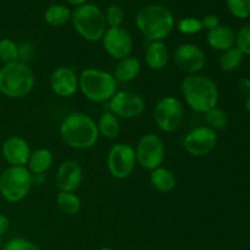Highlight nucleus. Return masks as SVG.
<instances>
[{
  "instance_id": "obj_1",
  "label": "nucleus",
  "mask_w": 250,
  "mask_h": 250,
  "mask_svg": "<svg viewBox=\"0 0 250 250\" xmlns=\"http://www.w3.org/2000/svg\"><path fill=\"white\" fill-rule=\"evenodd\" d=\"M60 136L66 146L77 150L90 149L99 139L97 122L84 112H71L60 125Z\"/></svg>"
},
{
  "instance_id": "obj_2",
  "label": "nucleus",
  "mask_w": 250,
  "mask_h": 250,
  "mask_svg": "<svg viewBox=\"0 0 250 250\" xmlns=\"http://www.w3.org/2000/svg\"><path fill=\"white\" fill-rule=\"evenodd\" d=\"M181 93L186 103L195 112L205 114L217 106L219 103V87L208 76L188 75L181 83Z\"/></svg>"
},
{
  "instance_id": "obj_3",
  "label": "nucleus",
  "mask_w": 250,
  "mask_h": 250,
  "mask_svg": "<svg viewBox=\"0 0 250 250\" xmlns=\"http://www.w3.org/2000/svg\"><path fill=\"white\" fill-rule=\"evenodd\" d=\"M136 26L148 41L163 42L172 32L175 19L166 6L150 4L139 10L136 16Z\"/></svg>"
},
{
  "instance_id": "obj_4",
  "label": "nucleus",
  "mask_w": 250,
  "mask_h": 250,
  "mask_svg": "<svg viewBox=\"0 0 250 250\" xmlns=\"http://www.w3.org/2000/svg\"><path fill=\"white\" fill-rule=\"evenodd\" d=\"M78 88L89 102L104 104L117 92V81L107 71L90 67L78 76Z\"/></svg>"
},
{
  "instance_id": "obj_5",
  "label": "nucleus",
  "mask_w": 250,
  "mask_h": 250,
  "mask_svg": "<svg viewBox=\"0 0 250 250\" xmlns=\"http://www.w3.org/2000/svg\"><path fill=\"white\" fill-rule=\"evenodd\" d=\"M34 87V75L22 61L7 63L0 68V93L11 99L24 98Z\"/></svg>"
},
{
  "instance_id": "obj_6",
  "label": "nucleus",
  "mask_w": 250,
  "mask_h": 250,
  "mask_svg": "<svg viewBox=\"0 0 250 250\" xmlns=\"http://www.w3.org/2000/svg\"><path fill=\"white\" fill-rule=\"evenodd\" d=\"M71 21L77 33L88 42L102 41L106 31L104 12L94 4L85 2L76 7L71 15Z\"/></svg>"
},
{
  "instance_id": "obj_7",
  "label": "nucleus",
  "mask_w": 250,
  "mask_h": 250,
  "mask_svg": "<svg viewBox=\"0 0 250 250\" xmlns=\"http://www.w3.org/2000/svg\"><path fill=\"white\" fill-rule=\"evenodd\" d=\"M33 182L27 166H9L0 175V194L7 202L19 203L28 195Z\"/></svg>"
},
{
  "instance_id": "obj_8",
  "label": "nucleus",
  "mask_w": 250,
  "mask_h": 250,
  "mask_svg": "<svg viewBox=\"0 0 250 250\" xmlns=\"http://www.w3.org/2000/svg\"><path fill=\"white\" fill-rule=\"evenodd\" d=\"M185 119L183 105L177 98L164 97L154 107V121L159 129L165 133L177 131Z\"/></svg>"
},
{
  "instance_id": "obj_9",
  "label": "nucleus",
  "mask_w": 250,
  "mask_h": 250,
  "mask_svg": "<svg viewBox=\"0 0 250 250\" xmlns=\"http://www.w3.org/2000/svg\"><path fill=\"white\" fill-rule=\"evenodd\" d=\"M137 164L143 168L153 171L160 167L165 159L163 139L154 133H146L138 141L136 146Z\"/></svg>"
},
{
  "instance_id": "obj_10",
  "label": "nucleus",
  "mask_w": 250,
  "mask_h": 250,
  "mask_svg": "<svg viewBox=\"0 0 250 250\" xmlns=\"http://www.w3.org/2000/svg\"><path fill=\"white\" fill-rule=\"evenodd\" d=\"M137 165L136 150L126 143H117L107 154V170L112 177L125 180L133 173Z\"/></svg>"
},
{
  "instance_id": "obj_11",
  "label": "nucleus",
  "mask_w": 250,
  "mask_h": 250,
  "mask_svg": "<svg viewBox=\"0 0 250 250\" xmlns=\"http://www.w3.org/2000/svg\"><path fill=\"white\" fill-rule=\"evenodd\" d=\"M107 110L121 119H137L146 110V102L137 93L129 90H119L107 102Z\"/></svg>"
},
{
  "instance_id": "obj_12",
  "label": "nucleus",
  "mask_w": 250,
  "mask_h": 250,
  "mask_svg": "<svg viewBox=\"0 0 250 250\" xmlns=\"http://www.w3.org/2000/svg\"><path fill=\"white\" fill-rule=\"evenodd\" d=\"M104 50L110 58L120 61L131 56L133 39L129 32L122 27H109L102 38Z\"/></svg>"
},
{
  "instance_id": "obj_13",
  "label": "nucleus",
  "mask_w": 250,
  "mask_h": 250,
  "mask_svg": "<svg viewBox=\"0 0 250 250\" xmlns=\"http://www.w3.org/2000/svg\"><path fill=\"white\" fill-rule=\"evenodd\" d=\"M217 144V132L208 126L197 127L183 138V148L189 155L200 158L211 153Z\"/></svg>"
},
{
  "instance_id": "obj_14",
  "label": "nucleus",
  "mask_w": 250,
  "mask_h": 250,
  "mask_svg": "<svg viewBox=\"0 0 250 250\" xmlns=\"http://www.w3.org/2000/svg\"><path fill=\"white\" fill-rule=\"evenodd\" d=\"M173 60L177 67L187 75H197L204 68L207 58L200 46L193 43H183L176 48Z\"/></svg>"
},
{
  "instance_id": "obj_15",
  "label": "nucleus",
  "mask_w": 250,
  "mask_h": 250,
  "mask_svg": "<svg viewBox=\"0 0 250 250\" xmlns=\"http://www.w3.org/2000/svg\"><path fill=\"white\" fill-rule=\"evenodd\" d=\"M50 88L58 97L71 98L78 89V76L71 67L60 66L51 73Z\"/></svg>"
},
{
  "instance_id": "obj_16",
  "label": "nucleus",
  "mask_w": 250,
  "mask_h": 250,
  "mask_svg": "<svg viewBox=\"0 0 250 250\" xmlns=\"http://www.w3.org/2000/svg\"><path fill=\"white\" fill-rule=\"evenodd\" d=\"M1 153L10 166H26L32 150L26 139L20 136H11L2 144Z\"/></svg>"
},
{
  "instance_id": "obj_17",
  "label": "nucleus",
  "mask_w": 250,
  "mask_h": 250,
  "mask_svg": "<svg viewBox=\"0 0 250 250\" xmlns=\"http://www.w3.org/2000/svg\"><path fill=\"white\" fill-rule=\"evenodd\" d=\"M56 186L60 192H75L83 181V171L80 164L67 160L56 171Z\"/></svg>"
},
{
  "instance_id": "obj_18",
  "label": "nucleus",
  "mask_w": 250,
  "mask_h": 250,
  "mask_svg": "<svg viewBox=\"0 0 250 250\" xmlns=\"http://www.w3.org/2000/svg\"><path fill=\"white\" fill-rule=\"evenodd\" d=\"M207 41L208 44L212 49L224 53V51L234 46V44H236V34L229 27L220 24L216 28L208 31Z\"/></svg>"
},
{
  "instance_id": "obj_19",
  "label": "nucleus",
  "mask_w": 250,
  "mask_h": 250,
  "mask_svg": "<svg viewBox=\"0 0 250 250\" xmlns=\"http://www.w3.org/2000/svg\"><path fill=\"white\" fill-rule=\"evenodd\" d=\"M146 63L151 70H163L170 60V53L163 42H150L146 50Z\"/></svg>"
},
{
  "instance_id": "obj_20",
  "label": "nucleus",
  "mask_w": 250,
  "mask_h": 250,
  "mask_svg": "<svg viewBox=\"0 0 250 250\" xmlns=\"http://www.w3.org/2000/svg\"><path fill=\"white\" fill-rule=\"evenodd\" d=\"M142 70V63L134 56H128L126 59H122L116 63L114 70V77L117 83H127L133 81L134 78L138 77Z\"/></svg>"
},
{
  "instance_id": "obj_21",
  "label": "nucleus",
  "mask_w": 250,
  "mask_h": 250,
  "mask_svg": "<svg viewBox=\"0 0 250 250\" xmlns=\"http://www.w3.org/2000/svg\"><path fill=\"white\" fill-rule=\"evenodd\" d=\"M53 153L46 148L36 149L31 153L27 163V168L33 176L44 175L53 166Z\"/></svg>"
},
{
  "instance_id": "obj_22",
  "label": "nucleus",
  "mask_w": 250,
  "mask_h": 250,
  "mask_svg": "<svg viewBox=\"0 0 250 250\" xmlns=\"http://www.w3.org/2000/svg\"><path fill=\"white\" fill-rule=\"evenodd\" d=\"M150 183L159 192L168 193L175 189L177 180L172 171L160 166L150 172Z\"/></svg>"
},
{
  "instance_id": "obj_23",
  "label": "nucleus",
  "mask_w": 250,
  "mask_h": 250,
  "mask_svg": "<svg viewBox=\"0 0 250 250\" xmlns=\"http://www.w3.org/2000/svg\"><path fill=\"white\" fill-rule=\"evenodd\" d=\"M99 134L107 139H115L121 133V126H120L119 117L115 116L109 110L103 112L99 117V121L97 124Z\"/></svg>"
},
{
  "instance_id": "obj_24",
  "label": "nucleus",
  "mask_w": 250,
  "mask_h": 250,
  "mask_svg": "<svg viewBox=\"0 0 250 250\" xmlns=\"http://www.w3.org/2000/svg\"><path fill=\"white\" fill-rule=\"evenodd\" d=\"M72 12L67 6L60 4L50 5L44 12V20L48 24L53 27H60L67 23L71 20Z\"/></svg>"
},
{
  "instance_id": "obj_25",
  "label": "nucleus",
  "mask_w": 250,
  "mask_h": 250,
  "mask_svg": "<svg viewBox=\"0 0 250 250\" xmlns=\"http://www.w3.org/2000/svg\"><path fill=\"white\" fill-rule=\"evenodd\" d=\"M56 204L61 211L67 215L77 214L82 207V202L75 192H59L56 194Z\"/></svg>"
},
{
  "instance_id": "obj_26",
  "label": "nucleus",
  "mask_w": 250,
  "mask_h": 250,
  "mask_svg": "<svg viewBox=\"0 0 250 250\" xmlns=\"http://www.w3.org/2000/svg\"><path fill=\"white\" fill-rule=\"evenodd\" d=\"M243 59L244 54L238 48L233 46V48L224 51L222 55L220 56V67H221L222 71H226V72H233L242 65Z\"/></svg>"
},
{
  "instance_id": "obj_27",
  "label": "nucleus",
  "mask_w": 250,
  "mask_h": 250,
  "mask_svg": "<svg viewBox=\"0 0 250 250\" xmlns=\"http://www.w3.org/2000/svg\"><path fill=\"white\" fill-rule=\"evenodd\" d=\"M205 124L209 128L214 129V131H220V129H224L225 127L229 124V116H227L226 111L220 107H214V109L209 110L208 112H205Z\"/></svg>"
},
{
  "instance_id": "obj_28",
  "label": "nucleus",
  "mask_w": 250,
  "mask_h": 250,
  "mask_svg": "<svg viewBox=\"0 0 250 250\" xmlns=\"http://www.w3.org/2000/svg\"><path fill=\"white\" fill-rule=\"evenodd\" d=\"M0 61H2L4 65L20 61L19 45L11 39L4 38L0 41Z\"/></svg>"
},
{
  "instance_id": "obj_29",
  "label": "nucleus",
  "mask_w": 250,
  "mask_h": 250,
  "mask_svg": "<svg viewBox=\"0 0 250 250\" xmlns=\"http://www.w3.org/2000/svg\"><path fill=\"white\" fill-rule=\"evenodd\" d=\"M229 12L237 19L250 16V0H226Z\"/></svg>"
},
{
  "instance_id": "obj_30",
  "label": "nucleus",
  "mask_w": 250,
  "mask_h": 250,
  "mask_svg": "<svg viewBox=\"0 0 250 250\" xmlns=\"http://www.w3.org/2000/svg\"><path fill=\"white\" fill-rule=\"evenodd\" d=\"M177 29L186 36L197 34L203 29L202 20H198L195 17H185L178 21Z\"/></svg>"
},
{
  "instance_id": "obj_31",
  "label": "nucleus",
  "mask_w": 250,
  "mask_h": 250,
  "mask_svg": "<svg viewBox=\"0 0 250 250\" xmlns=\"http://www.w3.org/2000/svg\"><path fill=\"white\" fill-rule=\"evenodd\" d=\"M105 21L109 27H121L125 19V11L120 5H110L105 12Z\"/></svg>"
},
{
  "instance_id": "obj_32",
  "label": "nucleus",
  "mask_w": 250,
  "mask_h": 250,
  "mask_svg": "<svg viewBox=\"0 0 250 250\" xmlns=\"http://www.w3.org/2000/svg\"><path fill=\"white\" fill-rule=\"evenodd\" d=\"M236 48L250 56V23L242 27L236 34Z\"/></svg>"
},
{
  "instance_id": "obj_33",
  "label": "nucleus",
  "mask_w": 250,
  "mask_h": 250,
  "mask_svg": "<svg viewBox=\"0 0 250 250\" xmlns=\"http://www.w3.org/2000/svg\"><path fill=\"white\" fill-rule=\"evenodd\" d=\"M2 250H42V248L26 238H12L5 244Z\"/></svg>"
},
{
  "instance_id": "obj_34",
  "label": "nucleus",
  "mask_w": 250,
  "mask_h": 250,
  "mask_svg": "<svg viewBox=\"0 0 250 250\" xmlns=\"http://www.w3.org/2000/svg\"><path fill=\"white\" fill-rule=\"evenodd\" d=\"M34 54V46L32 45L29 42H24V43L20 44L19 45V55L20 61L24 62V60H28L33 56Z\"/></svg>"
},
{
  "instance_id": "obj_35",
  "label": "nucleus",
  "mask_w": 250,
  "mask_h": 250,
  "mask_svg": "<svg viewBox=\"0 0 250 250\" xmlns=\"http://www.w3.org/2000/svg\"><path fill=\"white\" fill-rule=\"evenodd\" d=\"M202 24H203V28L208 29V31H211V29L216 28L217 26H220L219 16H216V15L214 14L207 15V16L202 20Z\"/></svg>"
},
{
  "instance_id": "obj_36",
  "label": "nucleus",
  "mask_w": 250,
  "mask_h": 250,
  "mask_svg": "<svg viewBox=\"0 0 250 250\" xmlns=\"http://www.w3.org/2000/svg\"><path fill=\"white\" fill-rule=\"evenodd\" d=\"M238 88L239 92L242 93L246 97H249L250 95V78L248 77H243L238 83Z\"/></svg>"
},
{
  "instance_id": "obj_37",
  "label": "nucleus",
  "mask_w": 250,
  "mask_h": 250,
  "mask_svg": "<svg viewBox=\"0 0 250 250\" xmlns=\"http://www.w3.org/2000/svg\"><path fill=\"white\" fill-rule=\"evenodd\" d=\"M10 229V221L5 215L0 214V236L6 233Z\"/></svg>"
},
{
  "instance_id": "obj_38",
  "label": "nucleus",
  "mask_w": 250,
  "mask_h": 250,
  "mask_svg": "<svg viewBox=\"0 0 250 250\" xmlns=\"http://www.w3.org/2000/svg\"><path fill=\"white\" fill-rule=\"evenodd\" d=\"M66 1H67L68 4L75 5V6H81V5H83L87 2V0H66Z\"/></svg>"
},
{
  "instance_id": "obj_39",
  "label": "nucleus",
  "mask_w": 250,
  "mask_h": 250,
  "mask_svg": "<svg viewBox=\"0 0 250 250\" xmlns=\"http://www.w3.org/2000/svg\"><path fill=\"white\" fill-rule=\"evenodd\" d=\"M246 109L250 115V95L249 97H247V99H246Z\"/></svg>"
},
{
  "instance_id": "obj_40",
  "label": "nucleus",
  "mask_w": 250,
  "mask_h": 250,
  "mask_svg": "<svg viewBox=\"0 0 250 250\" xmlns=\"http://www.w3.org/2000/svg\"><path fill=\"white\" fill-rule=\"evenodd\" d=\"M100 250H112V249H110V248H102Z\"/></svg>"
},
{
  "instance_id": "obj_41",
  "label": "nucleus",
  "mask_w": 250,
  "mask_h": 250,
  "mask_svg": "<svg viewBox=\"0 0 250 250\" xmlns=\"http://www.w3.org/2000/svg\"><path fill=\"white\" fill-rule=\"evenodd\" d=\"M0 244H1V241H0Z\"/></svg>"
}]
</instances>
